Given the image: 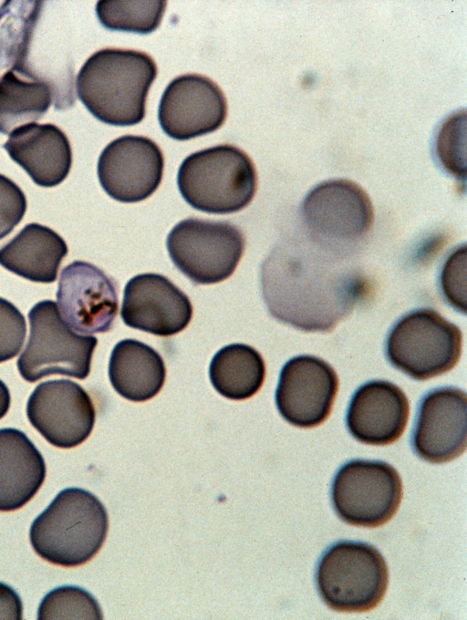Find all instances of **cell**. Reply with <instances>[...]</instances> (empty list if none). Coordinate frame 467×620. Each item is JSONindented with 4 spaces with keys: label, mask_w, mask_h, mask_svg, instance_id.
<instances>
[{
    "label": "cell",
    "mask_w": 467,
    "mask_h": 620,
    "mask_svg": "<svg viewBox=\"0 0 467 620\" xmlns=\"http://www.w3.org/2000/svg\"><path fill=\"white\" fill-rule=\"evenodd\" d=\"M269 314L305 332H329L368 296L370 284L343 253L308 236L277 244L261 265Z\"/></svg>",
    "instance_id": "1"
},
{
    "label": "cell",
    "mask_w": 467,
    "mask_h": 620,
    "mask_svg": "<svg viewBox=\"0 0 467 620\" xmlns=\"http://www.w3.org/2000/svg\"><path fill=\"white\" fill-rule=\"evenodd\" d=\"M157 73L154 60L144 52L104 48L91 55L80 68L77 93L99 120L131 126L145 117L146 98Z\"/></svg>",
    "instance_id": "2"
},
{
    "label": "cell",
    "mask_w": 467,
    "mask_h": 620,
    "mask_svg": "<svg viewBox=\"0 0 467 620\" xmlns=\"http://www.w3.org/2000/svg\"><path fill=\"white\" fill-rule=\"evenodd\" d=\"M109 528L107 511L91 492L77 487L59 491L32 522L31 545L44 560L72 567L91 560Z\"/></svg>",
    "instance_id": "3"
},
{
    "label": "cell",
    "mask_w": 467,
    "mask_h": 620,
    "mask_svg": "<svg viewBox=\"0 0 467 620\" xmlns=\"http://www.w3.org/2000/svg\"><path fill=\"white\" fill-rule=\"evenodd\" d=\"M177 185L192 208L215 214L245 208L257 188L255 167L239 148L218 145L196 151L182 162Z\"/></svg>",
    "instance_id": "4"
},
{
    "label": "cell",
    "mask_w": 467,
    "mask_h": 620,
    "mask_svg": "<svg viewBox=\"0 0 467 620\" xmlns=\"http://www.w3.org/2000/svg\"><path fill=\"white\" fill-rule=\"evenodd\" d=\"M316 585L324 603L338 612H366L384 598L389 571L384 557L374 546L341 541L321 556Z\"/></svg>",
    "instance_id": "5"
},
{
    "label": "cell",
    "mask_w": 467,
    "mask_h": 620,
    "mask_svg": "<svg viewBox=\"0 0 467 620\" xmlns=\"http://www.w3.org/2000/svg\"><path fill=\"white\" fill-rule=\"evenodd\" d=\"M462 334L453 323L431 308L410 311L389 330L386 357L392 367L416 380L451 370L462 354Z\"/></svg>",
    "instance_id": "6"
},
{
    "label": "cell",
    "mask_w": 467,
    "mask_h": 620,
    "mask_svg": "<svg viewBox=\"0 0 467 620\" xmlns=\"http://www.w3.org/2000/svg\"><path fill=\"white\" fill-rule=\"evenodd\" d=\"M28 319L30 335L17 359V369L25 380L36 382L50 375L78 379L88 376L98 344L95 336L75 333L51 300L36 304Z\"/></svg>",
    "instance_id": "7"
},
{
    "label": "cell",
    "mask_w": 467,
    "mask_h": 620,
    "mask_svg": "<svg viewBox=\"0 0 467 620\" xmlns=\"http://www.w3.org/2000/svg\"><path fill=\"white\" fill-rule=\"evenodd\" d=\"M301 215L312 241L340 253L361 242L374 222L369 196L347 179L325 181L312 188L303 201Z\"/></svg>",
    "instance_id": "8"
},
{
    "label": "cell",
    "mask_w": 467,
    "mask_h": 620,
    "mask_svg": "<svg viewBox=\"0 0 467 620\" xmlns=\"http://www.w3.org/2000/svg\"><path fill=\"white\" fill-rule=\"evenodd\" d=\"M401 499L400 476L382 460H349L337 470L331 484L334 511L353 526L376 528L387 523Z\"/></svg>",
    "instance_id": "9"
},
{
    "label": "cell",
    "mask_w": 467,
    "mask_h": 620,
    "mask_svg": "<svg viewBox=\"0 0 467 620\" xmlns=\"http://www.w3.org/2000/svg\"><path fill=\"white\" fill-rule=\"evenodd\" d=\"M166 246L179 271L195 284H210L233 274L244 251V238L231 222L188 218L171 229Z\"/></svg>",
    "instance_id": "10"
},
{
    "label": "cell",
    "mask_w": 467,
    "mask_h": 620,
    "mask_svg": "<svg viewBox=\"0 0 467 620\" xmlns=\"http://www.w3.org/2000/svg\"><path fill=\"white\" fill-rule=\"evenodd\" d=\"M26 416L51 445L71 449L90 435L96 411L90 396L80 385L54 379L34 389L27 400Z\"/></svg>",
    "instance_id": "11"
},
{
    "label": "cell",
    "mask_w": 467,
    "mask_h": 620,
    "mask_svg": "<svg viewBox=\"0 0 467 620\" xmlns=\"http://www.w3.org/2000/svg\"><path fill=\"white\" fill-rule=\"evenodd\" d=\"M338 387V377L328 363L310 355L297 356L280 371L275 405L291 425L314 428L329 417Z\"/></svg>",
    "instance_id": "12"
},
{
    "label": "cell",
    "mask_w": 467,
    "mask_h": 620,
    "mask_svg": "<svg viewBox=\"0 0 467 620\" xmlns=\"http://www.w3.org/2000/svg\"><path fill=\"white\" fill-rule=\"evenodd\" d=\"M164 158L160 147L143 136L125 135L109 142L98 161V177L106 193L121 202H138L159 187Z\"/></svg>",
    "instance_id": "13"
},
{
    "label": "cell",
    "mask_w": 467,
    "mask_h": 620,
    "mask_svg": "<svg viewBox=\"0 0 467 620\" xmlns=\"http://www.w3.org/2000/svg\"><path fill=\"white\" fill-rule=\"evenodd\" d=\"M226 98L212 79L186 74L171 80L162 93L158 119L166 135L187 140L213 132L224 122Z\"/></svg>",
    "instance_id": "14"
},
{
    "label": "cell",
    "mask_w": 467,
    "mask_h": 620,
    "mask_svg": "<svg viewBox=\"0 0 467 620\" xmlns=\"http://www.w3.org/2000/svg\"><path fill=\"white\" fill-rule=\"evenodd\" d=\"M467 398L464 390L441 387L420 401L411 433L415 454L431 463H445L461 456L467 442Z\"/></svg>",
    "instance_id": "15"
},
{
    "label": "cell",
    "mask_w": 467,
    "mask_h": 620,
    "mask_svg": "<svg viewBox=\"0 0 467 620\" xmlns=\"http://www.w3.org/2000/svg\"><path fill=\"white\" fill-rule=\"evenodd\" d=\"M57 300L64 321L83 334L109 331L119 307L115 282L84 261H74L62 269Z\"/></svg>",
    "instance_id": "16"
},
{
    "label": "cell",
    "mask_w": 467,
    "mask_h": 620,
    "mask_svg": "<svg viewBox=\"0 0 467 620\" xmlns=\"http://www.w3.org/2000/svg\"><path fill=\"white\" fill-rule=\"evenodd\" d=\"M120 316L130 327L170 336L189 325L192 305L189 297L167 277L147 273L126 284Z\"/></svg>",
    "instance_id": "17"
},
{
    "label": "cell",
    "mask_w": 467,
    "mask_h": 620,
    "mask_svg": "<svg viewBox=\"0 0 467 620\" xmlns=\"http://www.w3.org/2000/svg\"><path fill=\"white\" fill-rule=\"evenodd\" d=\"M409 416V399L401 388L387 380H371L354 392L346 424L358 441L384 446L401 437Z\"/></svg>",
    "instance_id": "18"
},
{
    "label": "cell",
    "mask_w": 467,
    "mask_h": 620,
    "mask_svg": "<svg viewBox=\"0 0 467 620\" xmlns=\"http://www.w3.org/2000/svg\"><path fill=\"white\" fill-rule=\"evenodd\" d=\"M32 181L54 187L68 175L72 150L66 134L53 124L28 123L13 130L3 145Z\"/></svg>",
    "instance_id": "19"
},
{
    "label": "cell",
    "mask_w": 467,
    "mask_h": 620,
    "mask_svg": "<svg viewBox=\"0 0 467 620\" xmlns=\"http://www.w3.org/2000/svg\"><path fill=\"white\" fill-rule=\"evenodd\" d=\"M45 478L44 458L27 436L16 429H0V512L26 504Z\"/></svg>",
    "instance_id": "20"
},
{
    "label": "cell",
    "mask_w": 467,
    "mask_h": 620,
    "mask_svg": "<svg viewBox=\"0 0 467 620\" xmlns=\"http://www.w3.org/2000/svg\"><path fill=\"white\" fill-rule=\"evenodd\" d=\"M67 252V245L58 233L32 222L0 248V264L32 282L48 284L56 281Z\"/></svg>",
    "instance_id": "21"
},
{
    "label": "cell",
    "mask_w": 467,
    "mask_h": 620,
    "mask_svg": "<svg viewBox=\"0 0 467 620\" xmlns=\"http://www.w3.org/2000/svg\"><path fill=\"white\" fill-rule=\"evenodd\" d=\"M166 368L161 355L150 346L124 339L114 346L109 363V377L121 397L142 402L155 397L165 382Z\"/></svg>",
    "instance_id": "22"
},
{
    "label": "cell",
    "mask_w": 467,
    "mask_h": 620,
    "mask_svg": "<svg viewBox=\"0 0 467 620\" xmlns=\"http://www.w3.org/2000/svg\"><path fill=\"white\" fill-rule=\"evenodd\" d=\"M52 101L50 85L26 68H12L0 77V133L40 119Z\"/></svg>",
    "instance_id": "23"
},
{
    "label": "cell",
    "mask_w": 467,
    "mask_h": 620,
    "mask_svg": "<svg viewBox=\"0 0 467 620\" xmlns=\"http://www.w3.org/2000/svg\"><path fill=\"white\" fill-rule=\"evenodd\" d=\"M214 389L233 400L251 398L261 388L265 365L260 353L244 344H230L218 350L209 367Z\"/></svg>",
    "instance_id": "24"
},
{
    "label": "cell",
    "mask_w": 467,
    "mask_h": 620,
    "mask_svg": "<svg viewBox=\"0 0 467 620\" xmlns=\"http://www.w3.org/2000/svg\"><path fill=\"white\" fill-rule=\"evenodd\" d=\"M167 2L102 0L96 5L100 24L115 31L149 34L161 24Z\"/></svg>",
    "instance_id": "25"
},
{
    "label": "cell",
    "mask_w": 467,
    "mask_h": 620,
    "mask_svg": "<svg viewBox=\"0 0 467 620\" xmlns=\"http://www.w3.org/2000/svg\"><path fill=\"white\" fill-rule=\"evenodd\" d=\"M37 619H102V612L97 600L78 586H59L47 593L42 599Z\"/></svg>",
    "instance_id": "26"
},
{
    "label": "cell",
    "mask_w": 467,
    "mask_h": 620,
    "mask_svg": "<svg viewBox=\"0 0 467 620\" xmlns=\"http://www.w3.org/2000/svg\"><path fill=\"white\" fill-rule=\"evenodd\" d=\"M459 114L441 125L435 140V154L441 166L458 180H465V129Z\"/></svg>",
    "instance_id": "27"
},
{
    "label": "cell",
    "mask_w": 467,
    "mask_h": 620,
    "mask_svg": "<svg viewBox=\"0 0 467 620\" xmlns=\"http://www.w3.org/2000/svg\"><path fill=\"white\" fill-rule=\"evenodd\" d=\"M466 246L462 244L445 260L440 275L441 293L458 312L466 314Z\"/></svg>",
    "instance_id": "28"
},
{
    "label": "cell",
    "mask_w": 467,
    "mask_h": 620,
    "mask_svg": "<svg viewBox=\"0 0 467 620\" xmlns=\"http://www.w3.org/2000/svg\"><path fill=\"white\" fill-rule=\"evenodd\" d=\"M26 334V323L21 312L9 301L0 297V363L15 357Z\"/></svg>",
    "instance_id": "29"
},
{
    "label": "cell",
    "mask_w": 467,
    "mask_h": 620,
    "mask_svg": "<svg viewBox=\"0 0 467 620\" xmlns=\"http://www.w3.org/2000/svg\"><path fill=\"white\" fill-rule=\"evenodd\" d=\"M26 211L22 190L9 178L0 174V240L9 234Z\"/></svg>",
    "instance_id": "30"
},
{
    "label": "cell",
    "mask_w": 467,
    "mask_h": 620,
    "mask_svg": "<svg viewBox=\"0 0 467 620\" xmlns=\"http://www.w3.org/2000/svg\"><path fill=\"white\" fill-rule=\"evenodd\" d=\"M23 604L18 594L9 585L0 582V619L21 620Z\"/></svg>",
    "instance_id": "31"
},
{
    "label": "cell",
    "mask_w": 467,
    "mask_h": 620,
    "mask_svg": "<svg viewBox=\"0 0 467 620\" xmlns=\"http://www.w3.org/2000/svg\"><path fill=\"white\" fill-rule=\"evenodd\" d=\"M11 396L7 386L0 379V419L7 413Z\"/></svg>",
    "instance_id": "32"
}]
</instances>
